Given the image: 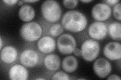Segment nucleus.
Segmentation results:
<instances>
[{"label": "nucleus", "instance_id": "9b49d317", "mask_svg": "<svg viewBox=\"0 0 121 80\" xmlns=\"http://www.w3.org/2000/svg\"><path fill=\"white\" fill-rule=\"evenodd\" d=\"M56 43L54 38L50 36H44L41 38L37 42V47L41 53L50 54L56 49Z\"/></svg>", "mask_w": 121, "mask_h": 80}, {"label": "nucleus", "instance_id": "b1692460", "mask_svg": "<svg viewBox=\"0 0 121 80\" xmlns=\"http://www.w3.org/2000/svg\"><path fill=\"white\" fill-rule=\"evenodd\" d=\"M107 80H120L121 78L118 75H112L109 76V77L107 78Z\"/></svg>", "mask_w": 121, "mask_h": 80}, {"label": "nucleus", "instance_id": "c85d7f7f", "mask_svg": "<svg viewBox=\"0 0 121 80\" xmlns=\"http://www.w3.org/2000/svg\"><path fill=\"white\" fill-rule=\"evenodd\" d=\"M0 41H1V47H0V50L2 49V46H3V41H2V37H1V39H0Z\"/></svg>", "mask_w": 121, "mask_h": 80}, {"label": "nucleus", "instance_id": "cd10ccee", "mask_svg": "<svg viewBox=\"0 0 121 80\" xmlns=\"http://www.w3.org/2000/svg\"><path fill=\"white\" fill-rule=\"evenodd\" d=\"M92 1V0H81V2H83V3H90Z\"/></svg>", "mask_w": 121, "mask_h": 80}, {"label": "nucleus", "instance_id": "a878e982", "mask_svg": "<svg viewBox=\"0 0 121 80\" xmlns=\"http://www.w3.org/2000/svg\"><path fill=\"white\" fill-rule=\"evenodd\" d=\"M24 3H35L39 1V0H27V1H24Z\"/></svg>", "mask_w": 121, "mask_h": 80}, {"label": "nucleus", "instance_id": "4468645a", "mask_svg": "<svg viewBox=\"0 0 121 80\" xmlns=\"http://www.w3.org/2000/svg\"><path fill=\"white\" fill-rule=\"evenodd\" d=\"M44 65L47 69L51 71H56L60 68V60L58 55L50 54L44 58Z\"/></svg>", "mask_w": 121, "mask_h": 80}, {"label": "nucleus", "instance_id": "bb28decb", "mask_svg": "<svg viewBox=\"0 0 121 80\" xmlns=\"http://www.w3.org/2000/svg\"><path fill=\"white\" fill-rule=\"evenodd\" d=\"M24 1H19L18 2V6H23V4H24Z\"/></svg>", "mask_w": 121, "mask_h": 80}, {"label": "nucleus", "instance_id": "f3484780", "mask_svg": "<svg viewBox=\"0 0 121 80\" xmlns=\"http://www.w3.org/2000/svg\"><path fill=\"white\" fill-rule=\"evenodd\" d=\"M108 33L109 36L112 39L114 40H121V23L120 22H114L109 25Z\"/></svg>", "mask_w": 121, "mask_h": 80}, {"label": "nucleus", "instance_id": "c756f323", "mask_svg": "<svg viewBox=\"0 0 121 80\" xmlns=\"http://www.w3.org/2000/svg\"><path fill=\"white\" fill-rule=\"evenodd\" d=\"M36 80H44V79L41 78H36Z\"/></svg>", "mask_w": 121, "mask_h": 80}, {"label": "nucleus", "instance_id": "0eeeda50", "mask_svg": "<svg viewBox=\"0 0 121 80\" xmlns=\"http://www.w3.org/2000/svg\"><path fill=\"white\" fill-rule=\"evenodd\" d=\"M89 36L93 40H101L107 37L108 33L107 26L102 22H95L90 25L88 29Z\"/></svg>", "mask_w": 121, "mask_h": 80}, {"label": "nucleus", "instance_id": "7ed1b4c3", "mask_svg": "<svg viewBox=\"0 0 121 80\" xmlns=\"http://www.w3.org/2000/svg\"><path fill=\"white\" fill-rule=\"evenodd\" d=\"M42 34V27L36 22L26 23L22 25L20 29L21 37L24 40L30 42L39 40Z\"/></svg>", "mask_w": 121, "mask_h": 80}, {"label": "nucleus", "instance_id": "1a4fd4ad", "mask_svg": "<svg viewBox=\"0 0 121 80\" xmlns=\"http://www.w3.org/2000/svg\"><path fill=\"white\" fill-rule=\"evenodd\" d=\"M94 73L100 78H105L110 74L112 71V65L108 60L104 58L97 59L93 64Z\"/></svg>", "mask_w": 121, "mask_h": 80}, {"label": "nucleus", "instance_id": "5701e85b", "mask_svg": "<svg viewBox=\"0 0 121 80\" xmlns=\"http://www.w3.org/2000/svg\"><path fill=\"white\" fill-rule=\"evenodd\" d=\"M104 2L107 4L109 6H113L119 3L120 1H119V0H107V1H104Z\"/></svg>", "mask_w": 121, "mask_h": 80}, {"label": "nucleus", "instance_id": "ddd939ff", "mask_svg": "<svg viewBox=\"0 0 121 80\" xmlns=\"http://www.w3.org/2000/svg\"><path fill=\"white\" fill-rule=\"evenodd\" d=\"M1 60L6 64H11L16 60L18 51L16 48L12 46H7L1 50Z\"/></svg>", "mask_w": 121, "mask_h": 80}, {"label": "nucleus", "instance_id": "9d476101", "mask_svg": "<svg viewBox=\"0 0 121 80\" xmlns=\"http://www.w3.org/2000/svg\"><path fill=\"white\" fill-rule=\"evenodd\" d=\"M104 56L109 60L116 61L121 58V45L117 42H111L106 45L104 49Z\"/></svg>", "mask_w": 121, "mask_h": 80}, {"label": "nucleus", "instance_id": "20e7f679", "mask_svg": "<svg viewBox=\"0 0 121 80\" xmlns=\"http://www.w3.org/2000/svg\"><path fill=\"white\" fill-rule=\"evenodd\" d=\"M81 56L85 61L90 62L98 57L100 52V45L97 41L88 39L83 43L81 48Z\"/></svg>", "mask_w": 121, "mask_h": 80}, {"label": "nucleus", "instance_id": "a211bd4d", "mask_svg": "<svg viewBox=\"0 0 121 80\" xmlns=\"http://www.w3.org/2000/svg\"><path fill=\"white\" fill-rule=\"evenodd\" d=\"M64 31L63 27L60 24H56L53 25L50 29V35L54 37H56L60 36Z\"/></svg>", "mask_w": 121, "mask_h": 80}, {"label": "nucleus", "instance_id": "f8f14e48", "mask_svg": "<svg viewBox=\"0 0 121 80\" xmlns=\"http://www.w3.org/2000/svg\"><path fill=\"white\" fill-rule=\"evenodd\" d=\"M28 72L24 66L15 65L9 72V79L12 80H26L28 78Z\"/></svg>", "mask_w": 121, "mask_h": 80}, {"label": "nucleus", "instance_id": "f257e3e1", "mask_svg": "<svg viewBox=\"0 0 121 80\" xmlns=\"http://www.w3.org/2000/svg\"><path fill=\"white\" fill-rule=\"evenodd\" d=\"M87 23V19L85 15L76 10L68 11L62 19L63 28L72 33L82 32L86 28Z\"/></svg>", "mask_w": 121, "mask_h": 80}, {"label": "nucleus", "instance_id": "423d86ee", "mask_svg": "<svg viewBox=\"0 0 121 80\" xmlns=\"http://www.w3.org/2000/svg\"><path fill=\"white\" fill-rule=\"evenodd\" d=\"M112 9L107 4L99 3L95 5L91 10L92 17L98 22L107 21L111 17Z\"/></svg>", "mask_w": 121, "mask_h": 80}, {"label": "nucleus", "instance_id": "aec40b11", "mask_svg": "<svg viewBox=\"0 0 121 80\" xmlns=\"http://www.w3.org/2000/svg\"><path fill=\"white\" fill-rule=\"evenodd\" d=\"M121 4L120 2L114 6L113 8V15L114 17L117 19V20L121 21Z\"/></svg>", "mask_w": 121, "mask_h": 80}, {"label": "nucleus", "instance_id": "6e6552de", "mask_svg": "<svg viewBox=\"0 0 121 80\" xmlns=\"http://www.w3.org/2000/svg\"><path fill=\"white\" fill-rule=\"evenodd\" d=\"M39 60V53L32 49L25 50L21 53L20 56V63L28 68H32L37 66Z\"/></svg>", "mask_w": 121, "mask_h": 80}, {"label": "nucleus", "instance_id": "6ab92c4d", "mask_svg": "<svg viewBox=\"0 0 121 80\" xmlns=\"http://www.w3.org/2000/svg\"><path fill=\"white\" fill-rule=\"evenodd\" d=\"M52 80H70L69 76L65 72L63 71H59L56 72L52 78Z\"/></svg>", "mask_w": 121, "mask_h": 80}, {"label": "nucleus", "instance_id": "393cba45", "mask_svg": "<svg viewBox=\"0 0 121 80\" xmlns=\"http://www.w3.org/2000/svg\"><path fill=\"white\" fill-rule=\"evenodd\" d=\"M73 53H74V55H75L76 56L80 57L81 56V50L78 49V48H76L73 52Z\"/></svg>", "mask_w": 121, "mask_h": 80}, {"label": "nucleus", "instance_id": "7c9ffc66", "mask_svg": "<svg viewBox=\"0 0 121 80\" xmlns=\"http://www.w3.org/2000/svg\"><path fill=\"white\" fill-rule=\"evenodd\" d=\"M78 80H85L84 79H82V78H80V79H78Z\"/></svg>", "mask_w": 121, "mask_h": 80}, {"label": "nucleus", "instance_id": "f03ea898", "mask_svg": "<svg viewBox=\"0 0 121 80\" xmlns=\"http://www.w3.org/2000/svg\"><path fill=\"white\" fill-rule=\"evenodd\" d=\"M43 18L50 23L58 22L61 17L62 9L58 2L54 0L44 1L41 7Z\"/></svg>", "mask_w": 121, "mask_h": 80}, {"label": "nucleus", "instance_id": "4be33fe9", "mask_svg": "<svg viewBox=\"0 0 121 80\" xmlns=\"http://www.w3.org/2000/svg\"><path fill=\"white\" fill-rule=\"evenodd\" d=\"M18 1H17V0H4V1H3V2L5 3L7 5L10 6H14L15 4H16L17 3H18Z\"/></svg>", "mask_w": 121, "mask_h": 80}, {"label": "nucleus", "instance_id": "39448f33", "mask_svg": "<svg viewBox=\"0 0 121 80\" xmlns=\"http://www.w3.org/2000/svg\"><path fill=\"white\" fill-rule=\"evenodd\" d=\"M76 41L74 37L69 34H62L57 40L58 50L64 55H69L73 53L76 48Z\"/></svg>", "mask_w": 121, "mask_h": 80}, {"label": "nucleus", "instance_id": "412c9836", "mask_svg": "<svg viewBox=\"0 0 121 80\" xmlns=\"http://www.w3.org/2000/svg\"><path fill=\"white\" fill-rule=\"evenodd\" d=\"M78 1L77 0H65L63 1V3L65 7L68 9H74L77 6Z\"/></svg>", "mask_w": 121, "mask_h": 80}, {"label": "nucleus", "instance_id": "dca6fc26", "mask_svg": "<svg viewBox=\"0 0 121 80\" xmlns=\"http://www.w3.org/2000/svg\"><path fill=\"white\" fill-rule=\"evenodd\" d=\"M62 66L63 70L65 71V72L69 73H72L78 68V60L74 56H67L63 60Z\"/></svg>", "mask_w": 121, "mask_h": 80}, {"label": "nucleus", "instance_id": "2eb2a0df", "mask_svg": "<svg viewBox=\"0 0 121 80\" xmlns=\"http://www.w3.org/2000/svg\"><path fill=\"white\" fill-rule=\"evenodd\" d=\"M18 16L22 21L30 22L35 17V12L31 6L25 5L22 6L19 10Z\"/></svg>", "mask_w": 121, "mask_h": 80}]
</instances>
